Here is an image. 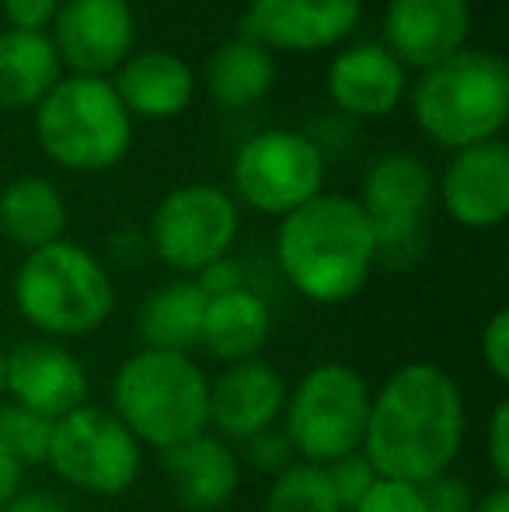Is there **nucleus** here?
<instances>
[{
    "mask_svg": "<svg viewBox=\"0 0 509 512\" xmlns=\"http://www.w3.org/2000/svg\"><path fill=\"white\" fill-rule=\"evenodd\" d=\"M7 398V377H4V349H0V405Z\"/></svg>",
    "mask_w": 509,
    "mask_h": 512,
    "instance_id": "obj_39",
    "label": "nucleus"
},
{
    "mask_svg": "<svg viewBox=\"0 0 509 512\" xmlns=\"http://www.w3.org/2000/svg\"><path fill=\"white\" fill-rule=\"evenodd\" d=\"M161 467L168 474L178 506L189 512L220 509L238 492L241 481L238 457L231 453V446L206 432L171 446V450H161Z\"/></svg>",
    "mask_w": 509,
    "mask_h": 512,
    "instance_id": "obj_19",
    "label": "nucleus"
},
{
    "mask_svg": "<svg viewBox=\"0 0 509 512\" xmlns=\"http://www.w3.org/2000/svg\"><path fill=\"white\" fill-rule=\"evenodd\" d=\"M468 32L471 0H387L384 7V49L419 74L461 53Z\"/></svg>",
    "mask_w": 509,
    "mask_h": 512,
    "instance_id": "obj_15",
    "label": "nucleus"
},
{
    "mask_svg": "<svg viewBox=\"0 0 509 512\" xmlns=\"http://www.w3.org/2000/svg\"><path fill=\"white\" fill-rule=\"evenodd\" d=\"M349 512H426V506H422L419 485L377 478L374 485H370V492Z\"/></svg>",
    "mask_w": 509,
    "mask_h": 512,
    "instance_id": "obj_29",
    "label": "nucleus"
},
{
    "mask_svg": "<svg viewBox=\"0 0 509 512\" xmlns=\"http://www.w3.org/2000/svg\"><path fill=\"white\" fill-rule=\"evenodd\" d=\"M286 405V380L262 359L231 363L210 384V422L224 439L248 443L258 432L272 429Z\"/></svg>",
    "mask_w": 509,
    "mask_h": 512,
    "instance_id": "obj_17",
    "label": "nucleus"
},
{
    "mask_svg": "<svg viewBox=\"0 0 509 512\" xmlns=\"http://www.w3.org/2000/svg\"><path fill=\"white\" fill-rule=\"evenodd\" d=\"M0 512H63V506L53 499V495L32 492V495H18V499H11Z\"/></svg>",
    "mask_w": 509,
    "mask_h": 512,
    "instance_id": "obj_37",
    "label": "nucleus"
},
{
    "mask_svg": "<svg viewBox=\"0 0 509 512\" xmlns=\"http://www.w3.org/2000/svg\"><path fill=\"white\" fill-rule=\"evenodd\" d=\"M63 230H67V203L53 182L25 175L0 192V234L11 244L39 251L63 241Z\"/></svg>",
    "mask_w": 509,
    "mask_h": 512,
    "instance_id": "obj_24",
    "label": "nucleus"
},
{
    "mask_svg": "<svg viewBox=\"0 0 509 512\" xmlns=\"http://www.w3.org/2000/svg\"><path fill=\"white\" fill-rule=\"evenodd\" d=\"M419 129L447 150L499 140L509 119V67L499 53L468 49L422 70L412 88Z\"/></svg>",
    "mask_w": 509,
    "mask_h": 512,
    "instance_id": "obj_3",
    "label": "nucleus"
},
{
    "mask_svg": "<svg viewBox=\"0 0 509 512\" xmlns=\"http://www.w3.org/2000/svg\"><path fill=\"white\" fill-rule=\"evenodd\" d=\"M46 464L88 495H123L140 474V443L109 408L81 405L56 418Z\"/></svg>",
    "mask_w": 509,
    "mask_h": 512,
    "instance_id": "obj_9",
    "label": "nucleus"
},
{
    "mask_svg": "<svg viewBox=\"0 0 509 512\" xmlns=\"http://www.w3.org/2000/svg\"><path fill=\"white\" fill-rule=\"evenodd\" d=\"M325 185V154L307 133L265 129L234 157V189L248 206L269 216H286Z\"/></svg>",
    "mask_w": 509,
    "mask_h": 512,
    "instance_id": "obj_11",
    "label": "nucleus"
},
{
    "mask_svg": "<svg viewBox=\"0 0 509 512\" xmlns=\"http://www.w3.org/2000/svg\"><path fill=\"white\" fill-rule=\"evenodd\" d=\"M272 84H276V60L262 42L248 35L224 42L206 63V91L220 108L231 112L258 105L272 91Z\"/></svg>",
    "mask_w": 509,
    "mask_h": 512,
    "instance_id": "obj_25",
    "label": "nucleus"
},
{
    "mask_svg": "<svg viewBox=\"0 0 509 512\" xmlns=\"http://www.w3.org/2000/svg\"><path fill=\"white\" fill-rule=\"evenodd\" d=\"M272 335V314L269 304L258 297L255 290H234L224 297H213L206 304L203 317V345L213 359L224 363H245V359H258Z\"/></svg>",
    "mask_w": 509,
    "mask_h": 512,
    "instance_id": "obj_22",
    "label": "nucleus"
},
{
    "mask_svg": "<svg viewBox=\"0 0 509 512\" xmlns=\"http://www.w3.org/2000/svg\"><path fill=\"white\" fill-rule=\"evenodd\" d=\"M63 77L49 32H0V112L35 108Z\"/></svg>",
    "mask_w": 509,
    "mask_h": 512,
    "instance_id": "obj_21",
    "label": "nucleus"
},
{
    "mask_svg": "<svg viewBox=\"0 0 509 512\" xmlns=\"http://www.w3.org/2000/svg\"><path fill=\"white\" fill-rule=\"evenodd\" d=\"M196 286L206 293V297H224V293H234V290H245V265L234 262L231 255L220 258V262L206 265L203 272H196Z\"/></svg>",
    "mask_w": 509,
    "mask_h": 512,
    "instance_id": "obj_35",
    "label": "nucleus"
},
{
    "mask_svg": "<svg viewBox=\"0 0 509 512\" xmlns=\"http://www.w3.org/2000/svg\"><path fill=\"white\" fill-rule=\"evenodd\" d=\"M286 443L304 464L328 467L363 446L370 387L353 366L325 363L300 377L286 401Z\"/></svg>",
    "mask_w": 509,
    "mask_h": 512,
    "instance_id": "obj_7",
    "label": "nucleus"
},
{
    "mask_svg": "<svg viewBox=\"0 0 509 512\" xmlns=\"http://www.w3.org/2000/svg\"><path fill=\"white\" fill-rule=\"evenodd\" d=\"M7 394L42 418H63L88 405V373L81 359L53 338H25L4 352Z\"/></svg>",
    "mask_w": 509,
    "mask_h": 512,
    "instance_id": "obj_13",
    "label": "nucleus"
},
{
    "mask_svg": "<svg viewBox=\"0 0 509 512\" xmlns=\"http://www.w3.org/2000/svg\"><path fill=\"white\" fill-rule=\"evenodd\" d=\"M422 506L426 512H475V492L464 478L457 474H436L426 485H419Z\"/></svg>",
    "mask_w": 509,
    "mask_h": 512,
    "instance_id": "obj_30",
    "label": "nucleus"
},
{
    "mask_svg": "<svg viewBox=\"0 0 509 512\" xmlns=\"http://www.w3.org/2000/svg\"><path fill=\"white\" fill-rule=\"evenodd\" d=\"M21 474H25V467H21L18 460H14L11 453L4 450V446H0V509H4L11 499H18Z\"/></svg>",
    "mask_w": 509,
    "mask_h": 512,
    "instance_id": "obj_36",
    "label": "nucleus"
},
{
    "mask_svg": "<svg viewBox=\"0 0 509 512\" xmlns=\"http://www.w3.org/2000/svg\"><path fill=\"white\" fill-rule=\"evenodd\" d=\"M206 297L196 286V279H175L150 293L136 314V331L143 338V349L161 352H182L196 349L203 338V317H206Z\"/></svg>",
    "mask_w": 509,
    "mask_h": 512,
    "instance_id": "obj_23",
    "label": "nucleus"
},
{
    "mask_svg": "<svg viewBox=\"0 0 509 512\" xmlns=\"http://www.w3.org/2000/svg\"><path fill=\"white\" fill-rule=\"evenodd\" d=\"M436 196L450 220L461 227H499L509 213V147L503 140H485L454 150L447 171L436 182Z\"/></svg>",
    "mask_w": 509,
    "mask_h": 512,
    "instance_id": "obj_16",
    "label": "nucleus"
},
{
    "mask_svg": "<svg viewBox=\"0 0 509 512\" xmlns=\"http://www.w3.org/2000/svg\"><path fill=\"white\" fill-rule=\"evenodd\" d=\"M325 471H328V481H332V492H335V499H339L342 512L353 509L356 502L370 492V485L377 481V471L370 467V460L363 457V450L332 460Z\"/></svg>",
    "mask_w": 509,
    "mask_h": 512,
    "instance_id": "obj_28",
    "label": "nucleus"
},
{
    "mask_svg": "<svg viewBox=\"0 0 509 512\" xmlns=\"http://www.w3.org/2000/svg\"><path fill=\"white\" fill-rule=\"evenodd\" d=\"M363 0H252L245 35L265 49L314 53L332 49L356 28Z\"/></svg>",
    "mask_w": 509,
    "mask_h": 512,
    "instance_id": "obj_14",
    "label": "nucleus"
},
{
    "mask_svg": "<svg viewBox=\"0 0 509 512\" xmlns=\"http://www.w3.org/2000/svg\"><path fill=\"white\" fill-rule=\"evenodd\" d=\"M14 304L46 338H77L109 321L116 307V286L91 251L56 241L28 251L14 276Z\"/></svg>",
    "mask_w": 509,
    "mask_h": 512,
    "instance_id": "obj_5",
    "label": "nucleus"
},
{
    "mask_svg": "<svg viewBox=\"0 0 509 512\" xmlns=\"http://www.w3.org/2000/svg\"><path fill=\"white\" fill-rule=\"evenodd\" d=\"M112 415L136 443L171 450L210 425V380L182 352L140 349L116 370Z\"/></svg>",
    "mask_w": 509,
    "mask_h": 512,
    "instance_id": "obj_4",
    "label": "nucleus"
},
{
    "mask_svg": "<svg viewBox=\"0 0 509 512\" xmlns=\"http://www.w3.org/2000/svg\"><path fill=\"white\" fill-rule=\"evenodd\" d=\"M464 398L457 380L436 363H408L370 398L363 457L377 478L426 485L447 474L464 443Z\"/></svg>",
    "mask_w": 509,
    "mask_h": 512,
    "instance_id": "obj_1",
    "label": "nucleus"
},
{
    "mask_svg": "<svg viewBox=\"0 0 509 512\" xmlns=\"http://www.w3.org/2000/svg\"><path fill=\"white\" fill-rule=\"evenodd\" d=\"M433 199V168L419 154L394 150L370 164L356 203L374 227L377 262L387 269H408L419 262L426 251V216Z\"/></svg>",
    "mask_w": 509,
    "mask_h": 512,
    "instance_id": "obj_8",
    "label": "nucleus"
},
{
    "mask_svg": "<svg viewBox=\"0 0 509 512\" xmlns=\"http://www.w3.org/2000/svg\"><path fill=\"white\" fill-rule=\"evenodd\" d=\"M35 136L60 168L98 175L129 154L133 115L119 102L109 77L70 74L35 105Z\"/></svg>",
    "mask_w": 509,
    "mask_h": 512,
    "instance_id": "obj_6",
    "label": "nucleus"
},
{
    "mask_svg": "<svg viewBox=\"0 0 509 512\" xmlns=\"http://www.w3.org/2000/svg\"><path fill=\"white\" fill-rule=\"evenodd\" d=\"M276 258L300 297L314 304H342L367 286L377 265L374 227L356 199L321 192L283 216Z\"/></svg>",
    "mask_w": 509,
    "mask_h": 512,
    "instance_id": "obj_2",
    "label": "nucleus"
},
{
    "mask_svg": "<svg viewBox=\"0 0 509 512\" xmlns=\"http://www.w3.org/2000/svg\"><path fill=\"white\" fill-rule=\"evenodd\" d=\"M265 512H342L328 471L318 464H290L276 474L265 499Z\"/></svg>",
    "mask_w": 509,
    "mask_h": 512,
    "instance_id": "obj_26",
    "label": "nucleus"
},
{
    "mask_svg": "<svg viewBox=\"0 0 509 512\" xmlns=\"http://www.w3.org/2000/svg\"><path fill=\"white\" fill-rule=\"evenodd\" d=\"M238 206L220 185L171 189L150 216L147 241L154 255L175 272H203L231 255L238 237Z\"/></svg>",
    "mask_w": 509,
    "mask_h": 512,
    "instance_id": "obj_10",
    "label": "nucleus"
},
{
    "mask_svg": "<svg viewBox=\"0 0 509 512\" xmlns=\"http://www.w3.org/2000/svg\"><path fill=\"white\" fill-rule=\"evenodd\" d=\"M245 457H248V464L258 467V471H272V474L286 471V467L293 464V450H290V443H286V436L283 432H272V429H265L248 439Z\"/></svg>",
    "mask_w": 509,
    "mask_h": 512,
    "instance_id": "obj_32",
    "label": "nucleus"
},
{
    "mask_svg": "<svg viewBox=\"0 0 509 512\" xmlns=\"http://www.w3.org/2000/svg\"><path fill=\"white\" fill-rule=\"evenodd\" d=\"M63 0H0L7 28L14 32H49Z\"/></svg>",
    "mask_w": 509,
    "mask_h": 512,
    "instance_id": "obj_31",
    "label": "nucleus"
},
{
    "mask_svg": "<svg viewBox=\"0 0 509 512\" xmlns=\"http://www.w3.org/2000/svg\"><path fill=\"white\" fill-rule=\"evenodd\" d=\"M119 102L140 119H175L196 98V74L182 56L168 49H140L116 70Z\"/></svg>",
    "mask_w": 509,
    "mask_h": 512,
    "instance_id": "obj_20",
    "label": "nucleus"
},
{
    "mask_svg": "<svg viewBox=\"0 0 509 512\" xmlns=\"http://www.w3.org/2000/svg\"><path fill=\"white\" fill-rule=\"evenodd\" d=\"M475 512H509V488L506 485H496L489 495L475 499Z\"/></svg>",
    "mask_w": 509,
    "mask_h": 512,
    "instance_id": "obj_38",
    "label": "nucleus"
},
{
    "mask_svg": "<svg viewBox=\"0 0 509 512\" xmlns=\"http://www.w3.org/2000/svg\"><path fill=\"white\" fill-rule=\"evenodd\" d=\"M405 67L381 42H356L328 67V98L356 119L391 115L405 98Z\"/></svg>",
    "mask_w": 509,
    "mask_h": 512,
    "instance_id": "obj_18",
    "label": "nucleus"
},
{
    "mask_svg": "<svg viewBox=\"0 0 509 512\" xmlns=\"http://www.w3.org/2000/svg\"><path fill=\"white\" fill-rule=\"evenodd\" d=\"M485 446H489L492 474H496L499 485H506V481H509V405H506V401H499V405L492 408Z\"/></svg>",
    "mask_w": 509,
    "mask_h": 512,
    "instance_id": "obj_34",
    "label": "nucleus"
},
{
    "mask_svg": "<svg viewBox=\"0 0 509 512\" xmlns=\"http://www.w3.org/2000/svg\"><path fill=\"white\" fill-rule=\"evenodd\" d=\"M53 46L77 77L116 74L136 46V14L129 0H63L53 18Z\"/></svg>",
    "mask_w": 509,
    "mask_h": 512,
    "instance_id": "obj_12",
    "label": "nucleus"
},
{
    "mask_svg": "<svg viewBox=\"0 0 509 512\" xmlns=\"http://www.w3.org/2000/svg\"><path fill=\"white\" fill-rule=\"evenodd\" d=\"M482 359L499 380H509V310H496L482 331Z\"/></svg>",
    "mask_w": 509,
    "mask_h": 512,
    "instance_id": "obj_33",
    "label": "nucleus"
},
{
    "mask_svg": "<svg viewBox=\"0 0 509 512\" xmlns=\"http://www.w3.org/2000/svg\"><path fill=\"white\" fill-rule=\"evenodd\" d=\"M49 436H53V418L35 415V411L14 405V401L0 405V446H4L21 467L46 464Z\"/></svg>",
    "mask_w": 509,
    "mask_h": 512,
    "instance_id": "obj_27",
    "label": "nucleus"
}]
</instances>
